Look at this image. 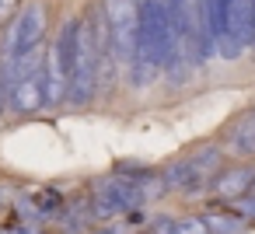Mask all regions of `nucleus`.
Masks as SVG:
<instances>
[{
  "mask_svg": "<svg viewBox=\"0 0 255 234\" xmlns=\"http://www.w3.org/2000/svg\"><path fill=\"white\" fill-rule=\"evenodd\" d=\"M252 185H255V168H245V164H238V168H227V171H220L217 178H213V192L220 196V199H241V196H248L252 192Z\"/></svg>",
  "mask_w": 255,
  "mask_h": 234,
  "instance_id": "8",
  "label": "nucleus"
},
{
  "mask_svg": "<svg viewBox=\"0 0 255 234\" xmlns=\"http://www.w3.org/2000/svg\"><path fill=\"white\" fill-rule=\"evenodd\" d=\"M231 28L245 46H255V0H231Z\"/></svg>",
  "mask_w": 255,
  "mask_h": 234,
  "instance_id": "10",
  "label": "nucleus"
},
{
  "mask_svg": "<svg viewBox=\"0 0 255 234\" xmlns=\"http://www.w3.org/2000/svg\"><path fill=\"white\" fill-rule=\"evenodd\" d=\"M102 42H98V32L91 21L81 18V28H77V46H74V70H70V91L67 98L74 105H88L95 98V88H98V77H102Z\"/></svg>",
  "mask_w": 255,
  "mask_h": 234,
  "instance_id": "2",
  "label": "nucleus"
},
{
  "mask_svg": "<svg viewBox=\"0 0 255 234\" xmlns=\"http://www.w3.org/2000/svg\"><path fill=\"white\" fill-rule=\"evenodd\" d=\"M252 192H255V185H252Z\"/></svg>",
  "mask_w": 255,
  "mask_h": 234,
  "instance_id": "15",
  "label": "nucleus"
},
{
  "mask_svg": "<svg viewBox=\"0 0 255 234\" xmlns=\"http://www.w3.org/2000/svg\"><path fill=\"white\" fill-rule=\"evenodd\" d=\"M206 224H210V234H245V217L241 213H227V210H213L206 213Z\"/></svg>",
  "mask_w": 255,
  "mask_h": 234,
  "instance_id": "11",
  "label": "nucleus"
},
{
  "mask_svg": "<svg viewBox=\"0 0 255 234\" xmlns=\"http://www.w3.org/2000/svg\"><path fill=\"white\" fill-rule=\"evenodd\" d=\"M234 213H241L245 220H255V192H248V196L234 199Z\"/></svg>",
  "mask_w": 255,
  "mask_h": 234,
  "instance_id": "13",
  "label": "nucleus"
},
{
  "mask_svg": "<svg viewBox=\"0 0 255 234\" xmlns=\"http://www.w3.org/2000/svg\"><path fill=\"white\" fill-rule=\"evenodd\" d=\"M136 28H140V0H105V32L109 53L119 70L133 77L136 63Z\"/></svg>",
  "mask_w": 255,
  "mask_h": 234,
  "instance_id": "3",
  "label": "nucleus"
},
{
  "mask_svg": "<svg viewBox=\"0 0 255 234\" xmlns=\"http://www.w3.org/2000/svg\"><path fill=\"white\" fill-rule=\"evenodd\" d=\"M220 161H224V154H220L217 147H203V150H196V154L175 161V164L164 171V185L196 196V192H203V189L213 185V178L220 175Z\"/></svg>",
  "mask_w": 255,
  "mask_h": 234,
  "instance_id": "4",
  "label": "nucleus"
},
{
  "mask_svg": "<svg viewBox=\"0 0 255 234\" xmlns=\"http://www.w3.org/2000/svg\"><path fill=\"white\" fill-rule=\"evenodd\" d=\"M0 234H4V231H0Z\"/></svg>",
  "mask_w": 255,
  "mask_h": 234,
  "instance_id": "17",
  "label": "nucleus"
},
{
  "mask_svg": "<svg viewBox=\"0 0 255 234\" xmlns=\"http://www.w3.org/2000/svg\"><path fill=\"white\" fill-rule=\"evenodd\" d=\"M0 88H4V77H0Z\"/></svg>",
  "mask_w": 255,
  "mask_h": 234,
  "instance_id": "14",
  "label": "nucleus"
},
{
  "mask_svg": "<svg viewBox=\"0 0 255 234\" xmlns=\"http://www.w3.org/2000/svg\"><path fill=\"white\" fill-rule=\"evenodd\" d=\"M25 234H32V231H25Z\"/></svg>",
  "mask_w": 255,
  "mask_h": 234,
  "instance_id": "16",
  "label": "nucleus"
},
{
  "mask_svg": "<svg viewBox=\"0 0 255 234\" xmlns=\"http://www.w3.org/2000/svg\"><path fill=\"white\" fill-rule=\"evenodd\" d=\"M175 56V21L168 0H140V28H136V63L133 81L150 84L161 67H168Z\"/></svg>",
  "mask_w": 255,
  "mask_h": 234,
  "instance_id": "1",
  "label": "nucleus"
},
{
  "mask_svg": "<svg viewBox=\"0 0 255 234\" xmlns=\"http://www.w3.org/2000/svg\"><path fill=\"white\" fill-rule=\"evenodd\" d=\"M227 147L234 154H255V109L238 116L227 129Z\"/></svg>",
  "mask_w": 255,
  "mask_h": 234,
  "instance_id": "9",
  "label": "nucleus"
},
{
  "mask_svg": "<svg viewBox=\"0 0 255 234\" xmlns=\"http://www.w3.org/2000/svg\"><path fill=\"white\" fill-rule=\"evenodd\" d=\"M42 32H46V7L42 0H32V4H25L11 28H7V39H4V60H21L28 53H35V46L42 42Z\"/></svg>",
  "mask_w": 255,
  "mask_h": 234,
  "instance_id": "5",
  "label": "nucleus"
},
{
  "mask_svg": "<svg viewBox=\"0 0 255 234\" xmlns=\"http://www.w3.org/2000/svg\"><path fill=\"white\" fill-rule=\"evenodd\" d=\"M171 234H210L206 217H178L171 220Z\"/></svg>",
  "mask_w": 255,
  "mask_h": 234,
  "instance_id": "12",
  "label": "nucleus"
},
{
  "mask_svg": "<svg viewBox=\"0 0 255 234\" xmlns=\"http://www.w3.org/2000/svg\"><path fill=\"white\" fill-rule=\"evenodd\" d=\"M143 206V189L140 182L129 178H102L95 182V213L98 217H119L129 210Z\"/></svg>",
  "mask_w": 255,
  "mask_h": 234,
  "instance_id": "6",
  "label": "nucleus"
},
{
  "mask_svg": "<svg viewBox=\"0 0 255 234\" xmlns=\"http://www.w3.org/2000/svg\"><path fill=\"white\" fill-rule=\"evenodd\" d=\"M203 11H206V25H210V35L217 42V53L224 60H238L245 42L234 35L231 28V0H203Z\"/></svg>",
  "mask_w": 255,
  "mask_h": 234,
  "instance_id": "7",
  "label": "nucleus"
}]
</instances>
